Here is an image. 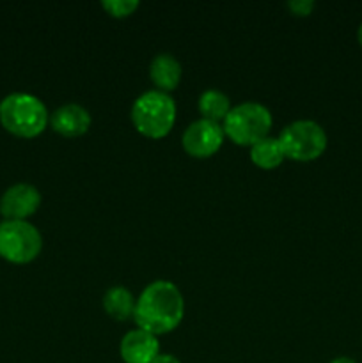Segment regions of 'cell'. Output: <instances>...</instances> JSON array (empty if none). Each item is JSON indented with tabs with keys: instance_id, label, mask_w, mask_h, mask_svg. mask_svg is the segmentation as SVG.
I'll return each instance as SVG.
<instances>
[{
	"instance_id": "ac0fdd59",
	"label": "cell",
	"mask_w": 362,
	"mask_h": 363,
	"mask_svg": "<svg viewBox=\"0 0 362 363\" xmlns=\"http://www.w3.org/2000/svg\"><path fill=\"white\" fill-rule=\"evenodd\" d=\"M329 363H357V362L350 357H337V358H334V360H330Z\"/></svg>"
},
{
	"instance_id": "7a4b0ae2",
	"label": "cell",
	"mask_w": 362,
	"mask_h": 363,
	"mask_svg": "<svg viewBox=\"0 0 362 363\" xmlns=\"http://www.w3.org/2000/svg\"><path fill=\"white\" fill-rule=\"evenodd\" d=\"M50 116L45 103L28 92H13L0 101V123L11 133L31 138L43 133Z\"/></svg>"
},
{
	"instance_id": "5b68a950",
	"label": "cell",
	"mask_w": 362,
	"mask_h": 363,
	"mask_svg": "<svg viewBox=\"0 0 362 363\" xmlns=\"http://www.w3.org/2000/svg\"><path fill=\"white\" fill-rule=\"evenodd\" d=\"M279 142L286 158L311 162L325 151L327 133L322 124L316 121L297 119L284 126Z\"/></svg>"
},
{
	"instance_id": "2e32d148",
	"label": "cell",
	"mask_w": 362,
	"mask_h": 363,
	"mask_svg": "<svg viewBox=\"0 0 362 363\" xmlns=\"http://www.w3.org/2000/svg\"><path fill=\"white\" fill-rule=\"evenodd\" d=\"M287 7L298 16H307L314 9V0H287Z\"/></svg>"
},
{
	"instance_id": "3957f363",
	"label": "cell",
	"mask_w": 362,
	"mask_h": 363,
	"mask_svg": "<svg viewBox=\"0 0 362 363\" xmlns=\"http://www.w3.org/2000/svg\"><path fill=\"white\" fill-rule=\"evenodd\" d=\"M131 121L146 137H165L176 121V101L169 92L149 89L131 105Z\"/></svg>"
},
{
	"instance_id": "8fae6325",
	"label": "cell",
	"mask_w": 362,
	"mask_h": 363,
	"mask_svg": "<svg viewBox=\"0 0 362 363\" xmlns=\"http://www.w3.org/2000/svg\"><path fill=\"white\" fill-rule=\"evenodd\" d=\"M181 62L172 53H158L149 64V77L160 91H172L181 80Z\"/></svg>"
},
{
	"instance_id": "277c9868",
	"label": "cell",
	"mask_w": 362,
	"mask_h": 363,
	"mask_svg": "<svg viewBox=\"0 0 362 363\" xmlns=\"http://www.w3.org/2000/svg\"><path fill=\"white\" fill-rule=\"evenodd\" d=\"M273 119L270 110L259 101H243L229 110L224 119V133L240 145H252L268 137Z\"/></svg>"
},
{
	"instance_id": "6da1fadb",
	"label": "cell",
	"mask_w": 362,
	"mask_h": 363,
	"mask_svg": "<svg viewBox=\"0 0 362 363\" xmlns=\"http://www.w3.org/2000/svg\"><path fill=\"white\" fill-rule=\"evenodd\" d=\"M185 314V300L176 284L155 280L148 284L135 305L133 318L138 328L153 335L172 332Z\"/></svg>"
},
{
	"instance_id": "d6986e66",
	"label": "cell",
	"mask_w": 362,
	"mask_h": 363,
	"mask_svg": "<svg viewBox=\"0 0 362 363\" xmlns=\"http://www.w3.org/2000/svg\"><path fill=\"white\" fill-rule=\"evenodd\" d=\"M357 38H358V43L362 45V23L358 25V30H357Z\"/></svg>"
},
{
	"instance_id": "8992f818",
	"label": "cell",
	"mask_w": 362,
	"mask_h": 363,
	"mask_svg": "<svg viewBox=\"0 0 362 363\" xmlns=\"http://www.w3.org/2000/svg\"><path fill=\"white\" fill-rule=\"evenodd\" d=\"M43 248L41 233L27 220L0 223V255L14 264L34 261Z\"/></svg>"
},
{
	"instance_id": "9c48e42d",
	"label": "cell",
	"mask_w": 362,
	"mask_h": 363,
	"mask_svg": "<svg viewBox=\"0 0 362 363\" xmlns=\"http://www.w3.org/2000/svg\"><path fill=\"white\" fill-rule=\"evenodd\" d=\"M119 353L124 363H151L160 354V342L151 332L135 328L121 339Z\"/></svg>"
},
{
	"instance_id": "30bf717a",
	"label": "cell",
	"mask_w": 362,
	"mask_h": 363,
	"mask_svg": "<svg viewBox=\"0 0 362 363\" xmlns=\"http://www.w3.org/2000/svg\"><path fill=\"white\" fill-rule=\"evenodd\" d=\"M53 130L64 137H80L91 128V113L85 106L78 103H66L60 105L50 117Z\"/></svg>"
},
{
	"instance_id": "9a60e30c",
	"label": "cell",
	"mask_w": 362,
	"mask_h": 363,
	"mask_svg": "<svg viewBox=\"0 0 362 363\" xmlns=\"http://www.w3.org/2000/svg\"><path fill=\"white\" fill-rule=\"evenodd\" d=\"M102 6L109 11L112 16H128L138 7V0H103Z\"/></svg>"
},
{
	"instance_id": "e0dca14e",
	"label": "cell",
	"mask_w": 362,
	"mask_h": 363,
	"mask_svg": "<svg viewBox=\"0 0 362 363\" xmlns=\"http://www.w3.org/2000/svg\"><path fill=\"white\" fill-rule=\"evenodd\" d=\"M151 363H181L180 360H177L174 354H167V353H160L158 357L155 358Z\"/></svg>"
},
{
	"instance_id": "ba28073f",
	"label": "cell",
	"mask_w": 362,
	"mask_h": 363,
	"mask_svg": "<svg viewBox=\"0 0 362 363\" xmlns=\"http://www.w3.org/2000/svg\"><path fill=\"white\" fill-rule=\"evenodd\" d=\"M41 204V194L28 183H16L0 197V213L6 220H25Z\"/></svg>"
},
{
	"instance_id": "7c38bea8",
	"label": "cell",
	"mask_w": 362,
	"mask_h": 363,
	"mask_svg": "<svg viewBox=\"0 0 362 363\" xmlns=\"http://www.w3.org/2000/svg\"><path fill=\"white\" fill-rule=\"evenodd\" d=\"M135 305H137V301H135L131 291L123 286L110 287L103 294V307H105V312L109 315H112V318L119 319V321L133 315Z\"/></svg>"
},
{
	"instance_id": "5bb4252c",
	"label": "cell",
	"mask_w": 362,
	"mask_h": 363,
	"mask_svg": "<svg viewBox=\"0 0 362 363\" xmlns=\"http://www.w3.org/2000/svg\"><path fill=\"white\" fill-rule=\"evenodd\" d=\"M229 110V96H227L226 92L219 91V89H206V91L199 96V112L202 113L204 119L219 123V121L226 119Z\"/></svg>"
},
{
	"instance_id": "4fadbf2b",
	"label": "cell",
	"mask_w": 362,
	"mask_h": 363,
	"mask_svg": "<svg viewBox=\"0 0 362 363\" xmlns=\"http://www.w3.org/2000/svg\"><path fill=\"white\" fill-rule=\"evenodd\" d=\"M286 158L280 147L279 138L265 137L251 145V160L261 169H275Z\"/></svg>"
},
{
	"instance_id": "52a82bcc",
	"label": "cell",
	"mask_w": 362,
	"mask_h": 363,
	"mask_svg": "<svg viewBox=\"0 0 362 363\" xmlns=\"http://www.w3.org/2000/svg\"><path fill=\"white\" fill-rule=\"evenodd\" d=\"M224 142V128L215 121L201 119L192 121L183 133V147L188 155L195 158H208L215 155Z\"/></svg>"
}]
</instances>
